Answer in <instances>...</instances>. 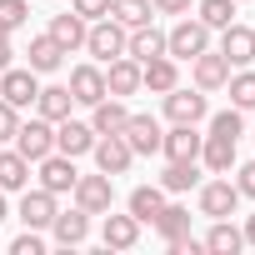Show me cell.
<instances>
[{
  "instance_id": "cell-20",
  "label": "cell",
  "mask_w": 255,
  "mask_h": 255,
  "mask_svg": "<svg viewBox=\"0 0 255 255\" xmlns=\"http://www.w3.org/2000/svg\"><path fill=\"white\" fill-rule=\"evenodd\" d=\"M100 240H105V250H130L135 240H140V220L125 210V215H115V210H105V225H100Z\"/></svg>"
},
{
  "instance_id": "cell-39",
  "label": "cell",
  "mask_w": 255,
  "mask_h": 255,
  "mask_svg": "<svg viewBox=\"0 0 255 255\" xmlns=\"http://www.w3.org/2000/svg\"><path fill=\"white\" fill-rule=\"evenodd\" d=\"M235 190H240V200H255V160H235Z\"/></svg>"
},
{
  "instance_id": "cell-35",
  "label": "cell",
  "mask_w": 255,
  "mask_h": 255,
  "mask_svg": "<svg viewBox=\"0 0 255 255\" xmlns=\"http://www.w3.org/2000/svg\"><path fill=\"white\" fill-rule=\"evenodd\" d=\"M210 135L240 140V135H245V110H235V105H230V110H215V115H210Z\"/></svg>"
},
{
  "instance_id": "cell-30",
  "label": "cell",
  "mask_w": 255,
  "mask_h": 255,
  "mask_svg": "<svg viewBox=\"0 0 255 255\" xmlns=\"http://www.w3.org/2000/svg\"><path fill=\"white\" fill-rule=\"evenodd\" d=\"M150 225H155V230H160V240L170 245V240L190 235V210H185V205H170V200H165V205H160V215H155Z\"/></svg>"
},
{
  "instance_id": "cell-2",
  "label": "cell",
  "mask_w": 255,
  "mask_h": 255,
  "mask_svg": "<svg viewBox=\"0 0 255 255\" xmlns=\"http://www.w3.org/2000/svg\"><path fill=\"white\" fill-rule=\"evenodd\" d=\"M125 30L120 20H110V15H100V20H90V30H85V50L95 55V65H110L115 55H125Z\"/></svg>"
},
{
  "instance_id": "cell-12",
  "label": "cell",
  "mask_w": 255,
  "mask_h": 255,
  "mask_svg": "<svg viewBox=\"0 0 255 255\" xmlns=\"http://www.w3.org/2000/svg\"><path fill=\"white\" fill-rule=\"evenodd\" d=\"M190 80H195V90H205V95L225 90V80H230V65H225V55H220V50H200V55L190 60Z\"/></svg>"
},
{
  "instance_id": "cell-27",
  "label": "cell",
  "mask_w": 255,
  "mask_h": 255,
  "mask_svg": "<svg viewBox=\"0 0 255 255\" xmlns=\"http://www.w3.org/2000/svg\"><path fill=\"white\" fill-rule=\"evenodd\" d=\"M70 110H75L70 85H40V95H35V115H45V120L55 125V120H65Z\"/></svg>"
},
{
  "instance_id": "cell-42",
  "label": "cell",
  "mask_w": 255,
  "mask_h": 255,
  "mask_svg": "<svg viewBox=\"0 0 255 255\" xmlns=\"http://www.w3.org/2000/svg\"><path fill=\"white\" fill-rule=\"evenodd\" d=\"M10 55H15L10 50V35H0V70H10Z\"/></svg>"
},
{
  "instance_id": "cell-17",
  "label": "cell",
  "mask_w": 255,
  "mask_h": 255,
  "mask_svg": "<svg viewBox=\"0 0 255 255\" xmlns=\"http://www.w3.org/2000/svg\"><path fill=\"white\" fill-rule=\"evenodd\" d=\"M105 95H140V60H130V55H115L110 65H105Z\"/></svg>"
},
{
  "instance_id": "cell-32",
  "label": "cell",
  "mask_w": 255,
  "mask_h": 255,
  "mask_svg": "<svg viewBox=\"0 0 255 255\" xmlns=\"http://www.w3.org/2000/svg\"><path fill=\"white\" fill-rule=\"evenodd\" d=\"M150 0H110V20H120L125 30H135V25H150Z\"/></svg>"
},
{
  "instance_id": "cell-13",
  "label": "cell",
  "mask_w": 255,
  "mask_h": 255,
  "mask_svg": "<svg viewBox=\"0 0 255 255\" xmlns=\"http://www.w3.org/2000/svg\"><path fill=\"white\" fill-rule=\"evenodd\" d=\"M220 55H225V65H230V70L250 65V60H255V30H250V25H240V20H230V25L220 30Z\"/></svg>"
},
{
  "instance_id": "cell-43",
  "label": "cell",
  "mask_w": 255,
  "mask_h": 255,
  "mask_svg": "<svg viewBox=\"0 0 255 255\" xmlns=\"http://www.w3.org/2000/svg\"><path fill=\"white\" fill-rule=\"evenodd\" d=\"M240 235H245V245H255V215H245V225H240Z\"/></svg>"
},
{
  "instance_id": "cell-5",
  "label": "cell",
  "mask_w": 255,
  "mask_h": 255,
  "mask_svg": "<svg viewBox=\"0 0 255 255\" xmlns=\"http://www.w3.org/2000/svg\"><path fill=\"white\" fill-rule=\"evenodd\" d=\"M10 145L35 165V160H45V155L55 150V125H50L45 115H30V120H20V125H15V140H10Z\"/></svg>"
},
{
  "instance_id": "cell-24",
  "label": "cell",
  "mask_w": 255,
  "mask_h": 255,
  "mask_svg": "<svg viewBox=\"0 0 255 255\" xmlns=\"http://www.w3.org/2000/svg\"><path fill=\"white\" fill-rule=\"evenodd\" d=\"M125 55L130 60H155V55H165V30H155V25H135L130 35H125Z\"/></svg>"
},
{
  "instance_id": "cell-7",
  "label": "cell",
  "mask_w": 255,
  "mask_h": 255,
  "mask_svg": "<svg viewBox=\"0 0 255 255\" xmlns=\"http://www.w3.org/2000/svg\"><path fill=\"white\" fill-rule=\"evenodd\" d=\"M195 190H200V215H210V220H225V215L240 210V190H235V180H225V175L200 180Z\"/></svg>"
},
{
  "instance_id": "cell-15",
  "label": "cell",
  "mask_w": 255,
  "mask_h": 255,
  "mask_svg": "<svg viewBox=\"0 0 255 255\" xmlns=\"http://www.w3.org/2000/svg\"><path fill=\"white\" fill-rule=\"evenodd\" d=\"M125 120H130V105H125L120 95H100V100L90 105V130H95V135H120Z\"/></svg>"
},
{
  "instance_id": "cell-22",
  "label": "cell",
  "mask_w": 255,
  "mask_h": 255,
  "mask_svg": "<svg viewBox=\"0 0 255 255\" xmlns=\"http://www.w3.org/2000/svg\"><path fill=\"white\" fill-rule=\"evenodd\" d=\"M200 170H210V175H230V170H235V140L205 130V140H200Z\"/></svg>"
},
{
  "instance_id": "cell-34",
  "label": "cell",
  "mask_w": 255,
  "mask_h": 255,
  "mask_svg": "<svg viewBox=\"0 0 255 255\" xmlns=\"http://www.w3.org/2000/svg\"><path fill=\"white\" fill-rule=\"evenodd\" d=\"M195 15L210 25V30H225L235 20V0H195Z\"/></svg>"
},
{
  "instance_id": "cell-36",
  "label": "cell",
  "mask_w": 255,
  "mask_h": 255,
  "mask_svg": "<svg viewBox=\"0 0 255 255\" xmlns=\"http://www.w3.org/2000/svg\"><path fill=\"white\" fill-rule=\"evenodd\" d=\"M25 20H30V0H0V30L15 35Z\"/></svg>"
},
{
  "instance_id": "cell-28",
  "label": "cell",
  "mask_w": 255,
  "mask_h": 255,
  "mask_svg": "<svg viewBox=\"0 0 255 255\" xmlns=\"http://www.w3.org/2000/svg\"><path fill=\"white\" fill-rule=\"evenodd\" d=\"M125 205H130V215H135L140 225H150V220L160 215V205H165V190H160V180H155V185H135Z\"/></svg>"
},
{
  "instance_id": "cell-3",
  "label": "cell",
  "mask_w": 255,
  "mask_h": 255,
  "mask_svg": "<svg viewBox=\"0 0 255 255\" xmlns=\"http://www.w3.org/2000/svg\"><path fill=\"white\" fill-rule=\"evenodd\" d=\"M205 115H210V95L205 90H195V85L165 90V120L170 125H200Z\"/></svg>"
},
{
  "instance_id": "cell-18",
  "label": "cell",
  "mask_w": 255,
  "mask_h": 255,
  "mask_svg": "<svg viewBox=\"0 0 255 255\" xmlns=\"http://www.w3.org/2000/svg\"><path fill=\"white\" fill-rule=\"evenodd\" d=\"M85 30H90V20L85 15H75V10H60V15H50V40L70 55V50H85Z\"/></svg>"
},
{
  "instance_id": "cell-6",
  "label": "cell",
  "mask_w": 255,
  "mask_h": 255,
  "mask_svg": "<svg viewBox=\"0 0 255 255\" xmlns=\"http://www.w3.org/2000/svg\"><path fill=\"white\" fill-rule=\"evenodd\" d=\"M75 175H80V170H75V160H70V155H60V150H50L45 160H35V180H40V190H50L55 200L75 190Z\"/></svg>"
},
{
  "instance_id": "cell-14",
  "label": "cell",
  "mask_w": 255,
  "mask_h": 255,
  "mask_svg": "<svg viewBox=\"0 0 255 255\" xmlns=\"http://www.w3.org/2000/svg\"><path fill=\"white\" fill-rule=\"evenodd\" d=\"M90 145H95V130H90V120H55V150L60 155H70V160H80V155H90Z\"/></svg>"
},
{
  "instance_id": "cell-8",
  "label": "cell",
  "mask_w": 255,
  "mask_h": 255,
  "mask_svg": "<svg viewBox=\"0 0 255 255\" xmlns=\"http://www.w3.org/2000/svg\"><path fill=\"white\" fill-rule=\"evenodd\" d=\"M35 95H40V75L25 65V70H0V100H10L15 110H30L35 105Z\"/></svg>"
},
{
  "instance_id": "cell-31",
  "label": "cell",
  "mask_w": 255,
  "mask_h": 255,
  "mask_svg": "<svg viewBox=\"0 0 255 255\" xmlns=\"http://www.w3.org/2000/svg\"><path fill=\"white\" fill-rule=\"evenodd\" d=\"M205 250H215V255H235L240 245H245V235H240V225H230V215L225 220H215L210 230H205V240H200Z\"/></svg>"
},
{
  "instance_id": "cell-29",
  "label": "cell",
  "mask_w": 255,
  "mask_h": 255,
  "mask_svg": "<svg viewBox=\"0 0 255 255\" xmlns=\"http://www.w3.org/2000/svg\"><path fill=\"white\" fill-rule=\"evenodd\" d=\"M25 55H30V70H35V75H50V70H60V65H65V50L50 40V30H45V35H35Z\"/></svg>"
},
{
  "instance_id": "cell-33",
  "label": "cell",
  "mask_w": 255,
  "mask_h": 255,
  "mask_svg": "<svg viewBox=\"0 0 255 255\" xmlns=\"http://www.w3.org/2000/svg\"><path fill=\"white\" fill-rule=\"evenodd\" d=\"M225 90H230V105L235 110H255V70H235L230 80H225Z\"/></svg>"
},
{
  "instance_id": "cell-25",
  "label": "cell",
  "mask_w": 255,
  "mask_h": 255,
  "mask_svg": "<svg viewBox=\"0 0 255 255\" xmlns=\"http://www.w3.org/2000/svg\"><path fill=\"white\" fill-rule=\"evenodd\" d=\"M195 185H200V160H165V170H160V190L165 195H185Z\"/></svg>"
},
{
  "instance_id": "cell-4",
  "label": "cell",
  "mask_w": 255,
  "mask_h": 255,
  "mask_svg": "<svg viewBox=\"0 0 255 255\" xmlns=\"http://www.w3.org/2000/svg\"><path fill=\"white\" fill-rule=\"evenodd\" d=\"M75 205L85 210V215H105V210H115V175H105V170H95V175H75Z\"/></svg>"
},
{
  "instance_id": "cell-40",
  "label": "cell",
  "mask_w": 255,
  "mask_h": 255,
  "mask_svg": "<svg viewBox=\"0 0 255 255\" xmlns=\"http://www.w3.org/2000/svg\"><path fill=\"white\" fill-rule=\"evenodd\" d=\"M70 10L85 20H100V15H110V0H70Z\"/></svg>"
},
{
  "instance_id": "cell-38",
  "label": "cell",
  "mask_w": 255,
  "mask_h": 255,
  "mask_svg": "<svg viewBox=\"0 0 255 255\" xmlns=\"http://www.w3.org/2000/svg\"><path fill=\"white\" fill-rule=\"evenodd\" d=\"M45 250V240H40V230H20L15 240H10V255H40Z\"/></svg>"
},
{
  "instance_id": "cell-45",
  "label": "cell",
  "mask_w": 255,
  "mask_h": 255,
  "mask_svg": "<svg viewBox=\"0 0 255 255\" xmlns=\"http://www.w3.org/2000/svg\"><path fill=\"white\" fill-rule=\"evenodd\" d=\"M235 5H245V0H235Z\"/></svg>"
},
{
  "instance_id": "cell-9",
  "label": "cell",
  "mask_w": 255,
  "mask_h": 255,
  "mask_svg": "<svg viewBox=\"0 0 255 255\" xmlns=\"http://www.w3.org/2000/svg\"><path fill=\"white\" fill-rule=\"evenodd\" d=\"M90 155H95V170H105V175H125L135 165V150L125 145V135H95Z\"/></svg>"
},
{
  "instance_id": "cell-44",
  "label": "cell",
  "mask_w": 255,
  "mask_h": 255,
  "mask_svg": "<svg viewBox=\"0 0 255 255\" xmlns=\"http://www.w3.org/2000/svg\"><path fill=\"white\" fill-rule=\"evenodd\" d=\"M0 220H10V205H5V190H0Z\"/></svg>"
},
{
  "instance_id": "cell-10",
  "label": "cell",
  "mask_w": 255,
  "mask_h": 255,
  "mask_svg": "<svg viewBox=\"0 0 255 255\" xmlns=\"http://www.w3.org/2000/svg\"><path fill=\"white\" fill-rule=\"evenodd\" d=\"M125 145H130L135 155H160V135H165V125L155 120V115H135L130 110V120H125Z\"/></svg>"
},
{
  "instance_id": "cell-21",
  "label": "cell",
  "mask_w": 255,
  "mask_h": 255,
  "mask_svg": "<svg viewBox=\"0 0 255 255\" xmlns=\"http://www.w3.org/2000/svg\"><path fill=\"white\" fill-rule=\"evenodd\" d=\"M70 95H75V105H95L100 95H105V65H75L70 70Z\"/></svg>"
},
{
  "instance_id": "cell-16",
  "label": "cell",
  "mask_w": 255,
  "mask_h": 255,
  "mask_svg": "<svg viewBox=\"0 0 255 255\" xmlns=\"http://www.w3.org/2000/svg\"><path fill=\"white\" fill-rule=\"evenodd\" d=\"M200 125H170L160 135V155L165 160H200Z\"/></svg>"
},
{
  "instance_id": "cell-41",
  "label": "cell",
  "mask_w": 255,
  "mask_h": 255,
  "mask_svg": "<svg viewBox=\"0 0 255 255\" xmlns=\"http://www.w3.org/2000/svg\"><path fill=\"white\" fill-rule=\"evenodd\" d=\"M150 10H155V15H190L195 0H150Z\"/></svg>"
},
{
  "instance_id": "cell-37",
  "label": "cell",
  "mask_w": 255,
  "mask_h": 255,
  "mask_svg": "<svg viewBox=\"0 0 255 255\" xmlns=\"http://www.w3.org/2000/svg\"><path fill=\"white\" fill-rule=\"evenodd\" d=\"M15 125H20V110H15L10 100H0V145L15 140Z\"/></svg>"
},
{
  "instance_id": "cell-1",
  "label": "cell",
  "mask_w": 255,
  "mask_h": 255,
  "mask_svg": "<svg viewBox=\"0 0 255 255\" xmlns=\"http://www.w3.org/2000/svg\"><path fill=\"white\" fill-rule=\"evenodd\" d=\"M200 50H210V25L200 15H180L170 30H165V55L170 60H195Z\"/></svg>"
},
{
  "instance_id": "cell-26",
  "label": "cell",
  "mask_w": 255,
  "mask_h": 255,
  "mask_svg": "<svg viewBox=\"0 0 255 255\" xmlns=\"http://www.w3.org/2000/svg\"><path fill=\"white\" fill-rule=\"evenodd\" d=\"M30 185V160L10 145V150H0V190H5V195H20Z\"/></svg>"
},
{
  "instance_id": "cell-23",
  "label": "cell",
  "mask_w": 255,
  "mask_h": 255,
  "mask_svg": "<svg viewBox=\"0 0 255 255\" xmlns=\"http://www.w3.org/2000/svg\"><path fill=\"white\" fill-rule=\"evenodd\" d=\"M50 235H55V245H85V235H90V215L75 205V210H55V220H50Z\"/></svg>"
},
{
  "instance_id": "cell-19",
  "label": "cell",
  "mask_w": 255,
  "mask_h": 255,
  "mask_svg": "<svg viewBox=\"0 0 255 255\" xmlns=\"http://www.w3.org/2000/svg\"><path fill=\"white\" fill-rule=\"evenodd\" d=\"M175 85H180V60L155 55V60H145V65H140V90L165 95V90H175Z\"/></svg>"
},
{
  "instance_id": "cell-11",
  "label": "cell",
  "mask_w": 255,
  "mask_h": 255,
  "mask_svg": "<svg viewBox=\"0 0 255 255\" xmlns=\"http://www.w3.org/2000/svg\"><path fill=\"white\" fill-rule=\"evenodd\" d=\"M55 210H60V205H55V195H50V190H40V185H35V190H30V185L20 190V210H15V215H20V225H25V230H50Z\"/></svg>"
}]
</instances>
